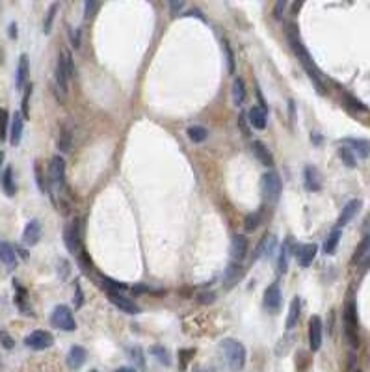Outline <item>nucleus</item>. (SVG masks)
I'll list each match as a JSON object with an SVG mask.
<instances>
[{"instance_id":"obj_1","label":"nucleus","mask_w":370,"mask_h":372,"mask_svg":"<svg viewBox=\"0 0 370 372\" xmlns=\"http://www.w3.org/2000/svg\"><path fill=\"white\" fill-rule=\"evenodd\" d=\"M287 37H289V43H290V47H292L294 54L298 56V60L301 62V65L305 67V71L309 73V76H311L312 84L316 86V90H318L320 95H324L326 90H324L322 80H320V71H318V67L314 65V62H312V58H311V54H309V51L305 49V45L301 43L300 32H298V28H296V24H289V26H287Z\"/></svg>"},{"instance_id":"obj_2","label":"nucleus","mask_w":370,"mask_h":372,"mask_svg":"<svg viewBox=\"0 0 370 372\" xmlns=\"http://www.w3.org/2000/svg\"><path fill=\"white\" fill-rule=\"evenodd\" d=\"M223 359L233 372H240L246 365V346L237 339H223L220 343Z\"/></svg>"},{"instance_id":"obj_3","label":"nucleus","mask_w":370,"mask_h":372,"mask_svg":"<svg viewBox=\"0 0 370 372\" xmlns=\"http://www.w3.org/2000/svg\"><path fill=\"white\" fill-rule=\"evenodd\" d=\"M260 190H262V195L268 203H278L279 197H281V192H283V183H281V177L279 173L275 172H268L262 175L260 179Z\"/></svg>"},{"instance_id":"obj_4","label":"nucleus","mask_w":370,"mask_h":372,"mask_svg":"<svg viewBox=\"0 0 370 372\" xmlns=\"http://www.w3.org/2000/svg\"><path fill=\"white\" fill-rule=\"evenodd\" d=\"M51 322H52V326L62 329V332H75L76 329V322H75V316H73V311H71L67 305H58L56 309L52 311Z\"/></svg>"},{"instance_id":"obj_5","label":"nucleus","mask_w":370,"mask_h":372,"mask_svg":"<svg viewBox=\"0 0 370 372\" xmlns=\"http://www.w3.org/2000/svg\"><path fill=\"white\" fill-rule=\"evenodd\" d=\"M344 327H346V335L350 339V344L353 348L359 346V335H357V307L355 302H350L344 311Z\"/></svg>"},{"instance_id":"obj_6","label":"nucleus","mask_w":370,"mask_h":372,"mask_svg":"<svg viewBox=\"0 0 370 372\" xmlns=\"http://www.w3.org/2000/svg\"><path fill=\"white\" fill-rule=\"evenodd\" d=\"M52 343H54V337L49 332H45V329H35V332H32L28 337L24 339V344L32 350H45L49 346H52Z\"/></svg>"},{"instance_id":"obj_7","label":"nucleus","mask_w":370,"mask_h":372,"mask_svg":"<svg viewBox=\"0 0 370 372\" xmlns=\"http://www.w3.org/2000/svg\"><path fill=\"white\" fill-rule=\"evenodd\" d=\"M281 302H283V294H281V286L278 281H273L272 285L264 291V307L272 313H278L281 309Z\"/></svg>"},{"instance_id":"obj_8","label":"nucleus","mask_w":370,"mask_h":372,"mask_svg":"<svg viewBox=\"0 0 370 372\" xmlns=\"http://www.w3.org/2000/svg\"><path fill=\"white\" fill-rule=\"evenodd\" d=\"M309 344L312 352H318L322 346V318L316 315L309 320Z\"/></svg>"},{"instance_id":"obj_9","label":"nucleus","mask_w":370,"mask_h":372,"mask_svg":"<svg viewBox=\"0 0 370 372\" xmlns=\"http://www.w3.org/2000/svg\"><path fill=\"white\" fill-rule=\"evenodd\" d=\"M316 252H318V246L316 244H301V246L296 247V259L300 263L301 268H307L311 266V263L316 257Z\"/></svg>"},{"instance_id":"obj_10","label":"nucleus","mask_w":370,"mask_h":372,"mask_svg":"<svg viewBox=\"0 0 370 372\" xmlns=\"http://www.w3.org/2000/svg\"><path fill=\"white\" fill-rule=\"evenodd\" d=\"M64 240H65V246H67V250H69V253L76 255V253H78V242H80V236H78V223L71 222V223H67V225H65Z\"/></svg>"},{"instance_id":"obj_11","label":"nucleus","mask_w":370,"mask_h":372,"mask_svg":"<svg viewBox=\"0 0 370 372\" xmlns=\"http://www.w3.org/2000/svg\"><path fill=\"white\" fill-rule=\"evenodd\" d=\"M110 302L116 305L117 309L125 311V313H128V315H136V313H140L138 305L134 304L132 300H128L127 296H123L121 292H110Z\"/></svg>"},{"instance_id":"obj_12","label":"nucleus","mask_w":370,"mask_h":372,"mask_svg":"<svg viewBox=\"0 0 370 372\" xmlns=\"http://www.w3.org/2000/svg\"><path fill=\"white\" fill-rule=\"evenodd\" d=\"M49 175H51V181L54 184H62L65 177V160L62 156H52L51 166H49Z\"/></svg>"},{"instance_id":"obj_13","label":"nucleus","mask_w":370,"mask_h":372,"mask_svg":"<svg viewBox=\"0 0 370 372\" xmlns=\"http://www.w3.org/2000/svg\"><path fill=\"white\" fill-rule=\"evenodd\" d=\"M248 255V238L244 235H233L231 238V257L233 261H240Z\"/></svg>"},{"instance_id":"obj_14","label":"nucleus","mask_w":370,"mask_h":372,"mask_svg":"<svg viewBox=\"0 0 370 372\" xmlns=\"http://www.w3.org/2000/svg\"><path fill=\"white\" fill-rule=\"evenodd\" d=\"M248 121L253 129L264 131V129H266V123H268V114L260 108V106H253V108H249V112H248Z\"/></svg>"},{"instance_id":"obj_15","label":"nucleus","mask_w":370,"mask_h":372,"mask_svg":"<svg viewBox=\"0 0 370 372\" xmlns=\"http://www.w3.org/2000/svg\"><path fill=\"white\" fill-rule=\"evenodd\" d=\"M251 151H253L255 158H257V160H259L260 164H262V166H268V168H270V166H272V164H273V156H272V153H270V149H268L262 142H259V140H255V142L251 143Z\"/></svg>"},{"instance_id":"obj_16","label":"nucleus","mask_w":370,"mask_h":372,"mask_svg":"<svg viewBox=\"0 0 370 372\" xmlns=\"http://www.w3.org/2000/svg\"><path fill=\"white\" fill-rule=\"evenodd\" d=\"M87 359V352L86 348H82V346H73L69 350V354H67V365H69L71 370H78Z\"/></svg>"},{"instance_id":"obj_17","label":"nucleus","mask_w":370,"mask_h":372,"mask_svg":"<svg viewBox=\"0 0 370 372\" xmlns=\"http://www.w3.org/2000/svg\"><path fill=\"white\" fill-rule=\"evenodd\" d=\"M28 73H30L28 56H26V54H23V56L19 58L17 74H15V86H17V90H23V88H26V82H28Z\"/></svg>"},{"instance_id":"obj_18","label":"nucleus","mask_w":370,"mask_h":372,"mask_svg":"<svg viewBox=\"0 0 370 372\" xmlns=\"http://www.w3.org/2000/svg\"><path fill=\"white\" fill-rule=\"evenodd\" d=\"M23 129H24V117L21 114H13L12 125H10V143L12 145H19L21 143Z\"/></svg>"},{"instance_id":"obj_19","label":"nucleus","mask_w":370,"mask_h":372,"mask_svg":"<svg viewBox=\"0 0 370 372\" xmlns=\"http://www.w3.org/2000/svg\"><path fill=\"white\" fill-rule=\"evenodd\" d=\"M240 263L238 261H231L229 266L225 268V274H223V286L225 288H233V286L237 285V281L240 279Z\"/></svg>"},{"instance_id":"obj_20","label":"nucleus","mask_w":370,"mask_h":372,"mask_svg":"<svg viewBox=\"0 0 370 372\" xmlns=\"http://www.w3.org/2000/svg\"><path fill=\"white\" fill-rule=\"evenodd\" d=\"M41 238V223L37 220H32V222L24 227V235L23 240L28 244V246H35Z\"/></svg>"},{"instance_id":"obj_21","label":"nucleus","mask_w":370,"mask_h":372,"mask_svg":"<svg viewBox=\"0 0 370 372\" xmlns=\"http://www.w3.org/2000/svg\"><path fill=\"white\" fill-rule=\"evenodd\" d=\"M359 206H361V201H359V199H352L350 203H346V206L342 209L341 216H339V222H337V225H339V227H337V229H341L342 225H346V223L350 222V220H352L355 214H357Z\"/></svg>"},{"instance_id":"obj_22","label":"nucleus","mask_w":370,"mask_h":372,"mask_svg":"<svg viewBox=\"0 0 370 372\" xmlns=\"http://www.w3.org/2000/svg\"><path fill=\"white\" fill-rule=\"evenodd\" d=\"M231 95H233V104H235V106H242V104L246 103L248 92H246V86H244L242 78H235V80H233Z\"/></svg>"},{"instance_id":"obj_23","label":"nucleus","mask_w":370,"mask_h":372,"mask_svg":"<svg viewBox=\"0 0 370 372\" xmlns=\"http://www.w3.org/2000/svg\"><path fill=\"white\" fill-rule=\"evenodd\" d=\"M56 82H58V88L64 93L69 90V74H67V69H65V62L62 54H60L58 63H56Z\"/></svg>"},{"instance_id":"obj_24","label":"nucleus","mask_w":370,"mask_h":372,"mask_svg":"<svg viewBox=\"0 0 370 372\" xmlns=\"http://www.w3.org/2000/svg\"><path fill=\"white\" fill-rule=\"evenodd\" d=\"M303 175H305V186H307V190H311V192H318L320 186H322V184H320V173H318V170H316V168H312V166H307L305 168V173H303Z\"/></svg>"},{"instance_id":"obj_25","label":"nucleus","mask_w":370,"mask_h":372,"mask_svg":"<svg viewBox=\"0 0 370 372\" xmlns=\"http://www.w3.org/2000/svg\"><path fill=\"white\" fill-rule=\"evenodd\" d=\"M300 313H301V302H300V298L296 296V298H292V302H290L289 316H287V329H292V327L298 324Z\"/></svg>"},{"instance_id":"obj_26","label":"nucleus","mask_w":370,"mask_h":372,"mask_svg":"<svg viewBox=\"0 0 370 372\" xmlns=\"http://www.w3.org/2000/svg\"><path fill=\"white\" fill-rule=\"evenodd\" d=\"M0 261L8 264L10 268H13L17 264V257H15V250H13L8 242H0Z\"/></svg>"},{"instance_id":"obj_27","label":"nucleus","mask_w":370,"mask_h":372,"mask_svg":"<svg viewBox=\"0 0 370 372\" xmlns=\"http://www.w3.org/2000/svg\"><path fill=\"white\" fill-rule=\"evenodd\" d=\"M344 143H346V145H352L350 149H353V151H355V153H357L361 158H364V156L370 155V143L364 142V140H353V138H346V140H344Z\"/></svg>"},{"instance_id":"obj_28","label":"nucleus","mask_w":370,"mask_h":372,"mask_svg":"<svg viewBox=\"0 0 370 372\" xmlns=\"http://www.w3.org/2000/svg\"><path fill=\"white\" fill-rule=\"evenodd\" d=\"M60 151L62 153H69L71 147H73V132H71L69 127H64L62 132H60Z\"/></svg>"},{"instance_id":"obj_29","label":"nucleus","mask_w":370,"mask_h":372,"mask_svg":"<svg viewBox=\"0 0 370 372\" xmlns=\"http://www.w3.org/2000/svg\"><path fill=\"white\" fill-rule=\"evenodd\" d=\"M186 132H188V138H190L194 143H203L208 138V131L205 129V127H201V125L190 127V129H188Z\"/></svg>"},{"instance_id":"obj_30","label":"nucleus","mask_w":370,"mask_h":372,"mask_svg":"<svg viewBox=\"0 0 370 372\" xmlns=\"http://www.w3.org/2000/svg\"><path fill=\"white\" fill-rule=\"evenodd\" d=\"M341 235H342L341 229H335L330 236H328V240H326V244H324V252L328 253V255H333V253L337 252V246H339V242H341Z\"/></svg>"},{"instance_id":"obj_31","label":"nucleus","mask_w":370,"mask_h":372,"mask_svg":"<svg viewBox=\"0 0 370 372\" xmlns=\"http://www.w3.org/2000/svg\"><path fill=\"white\" fill-rule=\"evenodd\" d=\"M370 250V235H364V238L361 242H359V246L357 250H355V253H353V257H352V264H357L361 259L368 253Z\"/></svg>"},{"instance_id":"obj_32","label":"nucleus","mask_w":370,"mask_h":372,"mask_svg":"<svg viewBox=\"0 0 370 372\" xmlns=\"http://www.w3.org/2000/svg\"><path fill=\"white\" fill-rule=\"evenodd\" d=\"M2 186H4V192L8 195H13L15 194V183H13V170L12 168H6V172L2 175Z\"/></svg>"},{"instance_id":"obj_33","label":"nucleus","mask_w":370,"mask_h":372,"mask_svg":"<svg viewBox=\"0 0 370 372\" xmlns=\"http://www.w3.org/2000/svg\"><path fill=\"white\" fill-rule=\"evenodd\" d=\"M289 268V246L283 244L281 247V253H279V259H278V275H283Z\"/></svg>"},{"instance_id":"obj_34","label":"nucleus","mask_w":370,"mask_h":372,"mask_svg":"<svg viewBox=\"0 0 370 372\" xmlns=\"http://www.w3.org/2000/svg\"><path fill=\"white\" fill-rule=\"evenodd\" d=\"M259 225H260V212H251V214H248L246 220H244V227H246L248 233H253Z\"/></svg>"},{"instance_id":"obj_35","label":"nucleus","mask_w":370,"mask_h":372,"mask_svg":"<svg viewBox=\"0 0 370 372\" xmlns=\"http://www.w3.org/2000/svg\"><path fill=\"white\" fill-rule=\"evenodd\" d=\"M339 155H341L342 162H344L348 168H355V166H357L355 155H353V151L350 147H341V149H339Z\"/></svg>"},{"instance_id":"obj_36","label":"nucleus","mask_w":370,"mask_h":372,"mask_svg":"<svg viewBox=\"0 0 370 372\" xmlns=\"http://www.w3.org/2000/svg\"><path fill=\"white\" fill-rule=\"evenodd\" d=\"M151 354L155 355L156 359L160 361L162 365H171V359H169L168 350L164 348V346H153V348H151Z\"/></svg>"},{"instance_id":"obj_37","label":"nucleus","mask_w":370,"mask_h":372,"mask_svg":"<svg viewBox=\"0 0 370 372\" xmlns=\"http://www.w3.org/2000/svg\"><path fill=\"white\" fill-rule=\"evenodd\" d=\"M101 277V281H103V285L108 288V292H119V291H125L127 288V285H123V283H117V281L110 279V277H106V275H99Z\"/></svg>"},{"instance_id":"obj_38","label":"nucleus","mask_w":370,"mask_h":372,"mask_svg":"<svg viewBox=\"0 0 370 372\" xmlns=\"http://www.w3.org/2000/svg\"><path fill=\"white\" fill-rule=\"evenodd\" d=\"M223 51H225V56H227V67H229V73H235L237 71V62H235V52H233L231 45L223 41Z\"/></svg>"},{"instance_id":"obj_39","label":"nucleus","mask_w":370,"mask_h":372,"mask_svg":"<svg viewBox=\"0 0 370 372\" xmlns=\"http://www.w3.org/2000/svg\"><path fill=\"white\" fill-rule=\"evenodd\" d=\"M62 56H64L67 74H69V78H73V76H75V62H73V54H71L69 51H64L62 52Z\"/></svg>"},{"instance_id":"obj_40","label":"nucleus","mask_w":370,"mask_h":372,"mask_svg":"<svg viewBox=\"0 0 370 372\" xmlns=\"http://www.w3.org/2000/svg\"><path fill=\"white\" fill-rule=\"evenodd\" d=\"M30 95H32V84L26 86V92L23 95V117L26 119L30 115V110H28V104H30Z\"/></svg>"},{"instance_id":"obj_41","label":"nucleus","mask_w":370,"mask_h":372,"mask_svg":"<svg viewBox=\"0 0 370 372\" xmlns=\"http://www.w3.org/2000/svg\"><path fill=\"white\" fill-rule=\"evenodd\" d=\"M69 39H71V45L75 47V49H80V43H82L80 28H69Z\"/></svg>"},{"instance_id":"obj_42","label":"nucleus","mask_w":370,"mask_h":372,"mask_svg":"<svg viewBox=\"0 0 370 372\" xmlns=\"http://www.w3.org/2000/svg\"><path fill=\"white\" fill-rule=\"evenodd\" d=\"M8 134V112L0 110V140H4Z\"/></svg>"},{"instance_id":"obj_43","label":"nucleus","mask_w":370,"mask_h":372,"mask_svg":"<svg viewBox=\"0 0 370 372\" xmlns=\"http://www.w3.org/2000/svg\"><path fill=\"white\" fill-rule=\"evenodd\" d=\"M130 357L134 359V363H138L140 368H145V361H144V355H142V348H140V346L130 350Z\"/></svg>"},{"instance_id":"obj_44","label":"nucleus","mask_w":370,"mask_h":372,"mask_svg":"<svg viewBox=\"0 0 370 372\" xmlns=\"http://www.w3.org/2000/svg\"><path fill=\"white\" fill-rule=\"evenodd\" d=\"M56 10H58V4L54 2V4L51 6V10H49V17L45 19V34L51 32V26H52V21H54V15H56Z\"/></svg>"},{"instance_id":"obj_45","label":"nucleus","mask_w":370,"mask_h":372,"mask_svg":"<svg viewBox=\"0 0 370 372\" xmlns=\"http://www.w3.org/2000/svg\"><path fill=\"white\" fill-rule=\"evenodd\" d=\"M0 344L4 346L6 350H12L13 346H15V341L12 339V335L6 332H0Z\"/></svg>"},{"instance_id":"obj_46","label":"nucleus","mask_w":370,"mask_h":372,"mask_svg":"<svg viewBox=\"0 0 370 372\" xmlns=\"http://www.w3.org/2000/svg\"><path fill=\"white\" fill-rule=\"evenodd\" d=\"M99 6H101L99 2H89V0H87L86 4H84V10H86V12H84V17H86V19L91 17L93 13H95V12H97V10H99Z\"/></svg>"},{"instance_id":"obj_47","label":"nucleus","mask_w":370,"mask_h":372,"mask_svg":"<svg viewBox=\"0 0 370 372\" xmlns=\"http://www.w3.org/2000/svg\"><path fill=\"white\" fill-rule=\"evenodd\" d=\"M197 300H199V304L208 305V304H212V302L216 300V294H214V292H201V294L197 296Z\"/></svg>"},{"instance_id":"obj_48","label":"nucleus","mask_w":370,"mask_h":372,"mask_svg":"<svg viewBox=\"0 0 370 372\" xmlns=\"http://www.w3.org/2000/svg\"><path fill=\"white\" fill-rule=\"evenodd\" d=\"M249 121H248V114H240V117H238V127L242 129L244 136H249Z\"/></svg>"},{"instance_id":"obj_49","label":"nucleus","mask_w":370,"mask_h":372,"mask_svg":"<svg viewBox=\"0 0 370 372\" xmlns=\"http://www.w3.org/2000/svg\"><path fill=\"white\" fill-rule=\"evenodd\" d=\"M35 179H37V186H39V190H43V192H45L47 184H45V179H43V173H41L39 164H35Z\"/></svg>"},{"instance_id":"obj_50","label":"nucleus","mask_w":370,"mask_h":372,"mask_svg":"<svg viewBox=\"0 0 370 372\" xmlns=\"http://www.w3.org/2000/svg\"><path fill=\"white\" fill-rule=\"evenodd\" d=\"M285 8H287V2H283V0H281V2H278V4H275V10H273V17L278 19H283V13H285Z\"/></svg>"},{"instance_id":"obj_51","label":"nucleus","mask_w":370,"mask_h":372,"mask_svg":"<svg viewBox=\"0 0 370 372\" xmlns=\"http://www.w3.org/2000/svg\"><path fill=\"white\" fill-rule=\"evenodd\" d=\"M182 8H184V2H169V10L173 15H179L182 12Z\"/></svg>"},{"instance_id":"obj_52","label":"nucleus","mask_w":370,"mask_h":372,"mask_svg":"<svg viewBox=\"0 0 370 372\" xmlns=\"http://www.w3.org/2000/svg\"><path fill=\"white\" fill-rule=\"evenodd\" d=\"M75 305L76 307H80L82 305V288H80V285H78V283H76L75 285Z\"/></svg>"},{"instance_id":"obj_53","label":"nucleus","mask_w":370,"mask_h":372,"mask_svg":"<svg viewBox=\"0 0 370 372\" xmlns=\"http://www.w3.org/2000/svg\"><path fill=\"white\" fill-rule=\"evenodd\" d=\"M346 99H348V103L352 104V106H355V108H359V110H364L363 104H359V101H355L353 97H346Z\"/></svg>"},{"instance_id":"obj_54","label":"nucleus","mask_w":370,"mask_h":372,"mask_svg":"<svg viewBox=\"0 0 370 372\" xmlns=\"http://www.w3.org/2000/svg\"><path fill=\"white\" fill-rule=\"evenodd\" d=\"M132 291L136 292V294H140V292H149L151 288H149V286H145V285H138V286H134Z\"/></svg>"},{"instance_id":"obj_55","label":"nucleus","mask_w":370,"mask_h":372,"mask_svg":"<svg viewBox=\"0 0 370 372\" xmlns=\"http://www.w3.org/2000/svg\"><path fill=\"white\" fill-rule=\"evenodd\" d=\"M114 372H138L136 368H130V366H121V368H117V370Z\"/></svg>"},{"instance_id":"obj_56","label":"nucleus","mask_w":370,"mask_h":372,"mask_svg":"<svg viewBox=\"0 0 370 372\" xmlns=\"http://www.w3.org/2000/svg\"><path fill=\"white\" fill-rule=\"evenodd\" d=\"M363 229H364V231H370V214H368V216H366V220H364Z\"/></svg>"},{"instance_id":"obj_57","label":"nucleus","mask_w":370,"mask_h":372,"mask_svg":"<svg viewBox=\"0 0 370 372\" xmlns=\"http://www.w3.org/2000/svg\"><path fill=\"white\" fill-rule=\"evenodd\" d=\"M10 35H12V37H15V35H17V32H15V24H12V26H10Z\"/></svg>"},{"instance_id":"obj_58","label":"nucleus","mask_w":370,"mask_h":372,"mask_svg":"<svg viewBox=\"0 0 370 372\" xmlns=\"http://www.w3.org/2000/svg\"><path fill=\"white\" fill-rule=\"evenodd\" d=\"M2 158H4V155H2V153H0V164H2Z\"/></svg>"},{"instance_id":"obj_59","label":"nucleus","mask_w":370,"mask_h":372,"mask_svg":"<svg viewBox=\"0 0 370 372\" xmlns=\"http://www.w3.org/2000/svg\"><path fill=\"white\" fill-rule=\"evenodd\" d=\"M91 372H99V370H91Z\"/></svg>"},{"instance_id":"obj_60","label":"nucleus","mask_w":370,"mask_h":372,"mask_svg":"<svg viewBox=\"0 0 370 372\" xmlns=\"http://www.w3.org/2000/svg\"><path fill=\"white\" fill-rule=\"evenodd\" d=\"M355 372H361V370H355Z\"/></svg>"}]
</instances>
